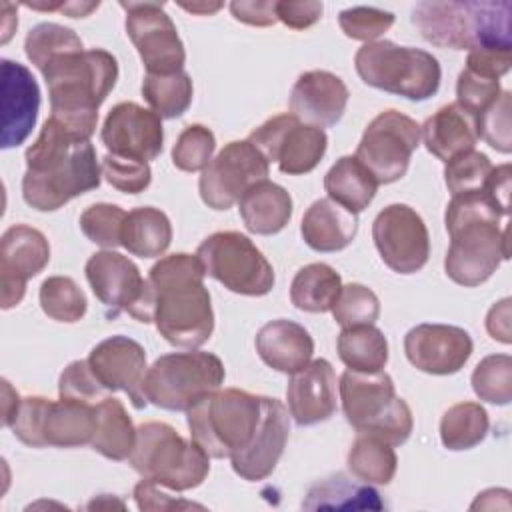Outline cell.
Wrapping results in <instances>:
<instances>
[{"label":"cell","instance_id":"obj_1","mask_svg":"<svg viewBox=\"0 0 512 512\" xmlns=\"http://www.w3.org/2000/svg\"><path fill=\"white\" fill-rule=\"evenodd\" d=\"M204 266L196 254H170L148 272L144 294L130 312L138 322H154L160 336L178 348H198L212 336L214 312L204 286Z\"/></svg>","mask_w":512,"mask_h":512},{"label":"cell","instance_id":"obj_2","mask_svg":"<svg viewBox=\"0 0 512 512\" xmlns=\"http://www.w3.org/2000/svg\"><path fill=\"white\" fill-rule=\"evenodd\" d=\"M22 198L38 212H54L72 198L100 186L102 168L90 140L48 118L26 150Z\"/></svg>","mask_w":512,"mask_h":512},{"label":"cell","instance_id":"obj_3","mask_svg":"<svg viewBox=\"0 0 512 512\" xmlns=\"http://www.w3.org/2000/svg\"><path fill=\"white\" fill-rule=\"evenodd\" d=\"M502 210L484 190L454 194L444 222L450 246L444 258L446 276L460 286H480L502 260L510 258L508 228L500 230Z\"/></svg>","mask_w":512,"mask_h":512},{"label":"cell","instance_id":"obj_4","mask_svg":"<svg viewBox=\"0 0 512 512\" xmlns=\"http://www.w3.org/2000/svg\"><path fill=\"white\" fill-rule=\"evenodd\" d=\"M40 72L48 86L50 118L90 140L98 124V108L118 80L116 58L102 48L72 50L48 60Z\"/></svg>","mask_w":512,"mask_h":512},{"label":"cell","instance_id":"obj_5","mask_svg":"<svg viewBox=\"0 0 512 512\" xmlns=\"http://www.w3.org/2000/svg\"><path fill=\"white\" fill-rule=\"evenodd\" d=\"M410 18L420 36L438 48H512L510 0L418 2Z\"/></svg>","mask_w":512,"mask_h":512},{"label":"cell","instance_id":"obj_6","mask_svg":"<svg viewBox=\"0 0 512 512\" xmlns=\"http://www.w3.org/2000/svg\"><path fill=\"white\" fill-rule=\"evenodd\" d=\"M264 416V396L240 388L216 390L186 410L192 440L210 458H232L244 452Z\"/></svg>","mask_w":512,"mask_h":512},{"label":"cell","instance_id":"obj_7","mask_svg":"<svg viewBox=\"0 0 512 512\" xmlns=\"http://www.w3.org/2000/svg\"><path fill=\"white\" fill-rule=\"evenodd\" d=\"M338 390L344 416L358 434H374L392 446L410 438L412 410L406 400L396 396L394 382L384 370H346L340 376Z\"/></svg>","mask_w":512,"mask_h":512},{"label":"cell","instance_id":"obj_8","mask_svg":"<svg viewBox=\"0 0 512 512\" xmlns=\"http://www.w3.org/2000/svg\"><path fill=\"white\" fill-rule=\"evenodd\" d=\"M128 462L142 478L174 492L200 486L210 472V456L166 422H144L136 428Z\"/></svg>","mask_w":512,"mask_h":512},{"label":"cell","instance_id":"obj_9","mask_svg":"<svg viewBox=\"0 0 512 512\" xmlns=\"http://www.w3.org/2000/svg\"><path fill=\"white\" fill-rule=\"evenodd\" d=\"M354 66L364 84L416 102L432 98L442 80L436 56L390 40H374L360 46Z\"/></svg>","mask_w":512,"mask_h":512},{"label":"cell","instance_id":"obj_10","mask_svg":"<svg viewBox=\"0 0 512 512\" xmlns=\"http://www.w3.org/2000/svg\"><path fill=\"white\" fill-rule=\"evenodd\" d=\"M224 376V364L212 352H170L146 370L142 396L162 410L186 412L200 398L220 390Z\"/></svg>","mask_w":512,"mask_h":512},{"label":"cell","instance_id":"obj_11","mask_svg":"<svg viewBox=\"0 0 512 512\" xmlns=\"http://www.w3.org/2000/svg\"><path fill=\"white\" fill-rule=\"evenodd\" d=\"M94 406L66 398L26 396L10 428L20 442L32 448L86 446L92 442L96 428Z\"/></svg>","mask_w":512,"mask_h":512},{"label":"cell","instance_id":"obj_12","mask_svg":"<svg viewBox=\"0 0 512 512\" xmlns=\"http://www.w3.org/2000/svg\"><path fill=\"white\" fill-rule=\"evenodd\" d=\"M206 276L218 280L230 292L264 296L274 288V268L256 244L234 230L214 232L196 250Z\"/></svg>","mask_w":512,"mask_h":512},{"label":"cell","instance_id":"obj_13","mask_svg":"<svg viewBox=\"0 0 512 512\" xmlns=\"http://www.w3.org/2000/svg\"><path fill=\"white\" fill-rule=\"evenodd\" d=\"M418 144V122L398 110H384L366 126L354 156L370 170L378 184H392L408 172Z\"/></svg>","mask_w":512,"mask_h":512},{"label":"cell","instance_id":"obj_14","mask_svg":"<svg viewBox=\"0 0 512 512\" xmlns=\"http://www.w3.org/2000/svg\"><path fill=\"white\" fill-rule=\"evenodd\" d=\"M248 140L268 162H276L282 174L300 176L312 172L326 154L328 136L322 128L300 122L294 114L268 118Z\"/></svg>","mask_w":512,"mask_h":512},{"label":"cell","instance_id":"obj_15","mask_svg":"<svg viewBox=\"0 0 512 512\" xmlns=\"http://www.w3.org/2000/svg\"><path fill=\"white\" fill-rule=\"evenodd\" d=\"M268 172V160L250 140H232L202 170L198 192L208 208L228 210L250 186L268 180Z\"/></svg>","mask_w":512,"mask_h":512},{"label":"cell","instance_id":"obj_16","mask_svg":"<svg viewBox=\"0 0 512 512\" xmlns=\"http://www.w3.org/2000/svg\"><path fill=\"white\" fill-rule=\"evenodd\" d=\"M126 10V34L136 46L146 74L184 70L186 50L176 24L156 2H120Z\"/></svg>","mask_w":512,"mask_h":512},{"label":"cell","instance_id":"obj_17","mask_svg":"<svg viewBox=\"0 0 512 512\" xmlns=\"http://www.w3.org/2000/svg\"><path fill=\"white\" fill-rule=\"evenodd\" d=\"M372 238L382 262L398 274H414L428 262V228L408 204H390L380 210L372 222Z\"/></svg>","mask_w":512,"mask_h":512},{"label":"cell","instance_id":"obj_18","mask_svg":"<svg viewBox=\"0 0 512 512\" xmlns=\"http://www.w3.org/2000/svg\"><path fill=\"white\" fill-rule=\"evenodd\" d=\"M50 260L46 236L28 224L10 226L0 240V306L10 310L26 294V282L40 274Z\"/></svg>","mask_w":512,"mask_h":512},{"label":"cell","instance_id":"obj_19","mask_svg":"<svg viewBox=\"0 0 512 512\" xmlns=\"http://www.w3.org/2000/svg\"><path fill=\"white\" fill-rule=\"evenodd\" d=\"M100 140L110 154L150 162L164 146L162 120L154 110L136 102H120L106 114Z\"/></svg>","mask_w":512,"mask_h":512},{"label":"cell","instance_id":"obj_20","mask_svg":"<svg viewBox=\"0 0 512 512\" xmlns=\"http://www.w3.org/2000/svg\"><path fill=\"white\" fill-rule=\"evenodd\" d=\"M470 334L452 324H418L404 336L408 362L426 374H456L472 354Z\"/></svg>","mask_w":512,"mask_h":512},{"label":"cell","instance_id":"obj_21","mask_svg":"<svg viewBox=\"0 0 512 512\" xmlns=\"http://www.w3.org/2000/svg\"><path fill=\"white\" fill-rule=\"evenodd\" d=\"M88 364L108 392H126L138 410L148 404L142 396V384L148 370L142 344L122 334L110 336L92 348Z\"/></svg>","mask_w":512,"mask_h":512},{"label":"cell","instance_id":"obj_22","mask_svg":"<svg viewBox=\"0 0 512 512\" xmlns=\"http://www.w3.org/2000/svg\"><path fill=\"white\" fill-rule=\"evenodd\" d=\"M84 272L94 296L104 304L108 318H116L120 312L130 314L144 294L146 280L138 266L114 250L94 252Z\"/></svg>","mask_w":512,"mask_h":512},{"label":"cell","instance_id":"obj_23","mask_svg":"<svg viewBox=\"0 0 512 512\" xmlns=\"http://www.w3.org/2000/svg\"><path fill=\"white\" fill-rule=\"evenodd\" d=\"M2 92V136L4 150L20 146L36 126L40 110V88L32 72L14 60H0Z\"/></svg>","mask_w":512,"mask_h":512},{"label":"cell","instance_id":"obj_24","mask_svg":"<svg viewBox=\"0 0 512 512\" xmlns=\"http://www.w3.org/2000/svg\"><path fill=\"white\" fill-rule=\"evenodd\" d=\"M288 412L298 426L326 422L338 408L336 374L328 360L316 358L294 372L286 388Z\"/></svg>","mask_w":512,"mask_h":512},{"label":"cell","instance_id":"obj_25","mask_svg":"<svg viewBox=\"0 0 512 512\" xmlns=\"http://www.w3.org/2000/svg\"><path fill=\"white\" fill-rule=\"evenodd\" d=\"M348 96V88L340 76L328 70H308L292 86L290 114L304 124L328 128L344 116Z\"/></svg>","mask_w":512,"mask_h":512},{"label":"cell","instance_id":"obj_26","mask_svg":"<svg viewBox=\"0 0 512 512\" xmlns=\"http://www.w3.org/2000/svg\"><path fill=\"white\" fill-rule=\"evenodd\" d=\"M288 432H290V422H288V410L286 406L270 396H264V416L262 424L252 440V444L230 458L232 470L248 480V482H258L268 478L288 442Z\"/></svg>","mask_w":512,"mask_h":512},{"label":"cell","instance_id":"obj_27","mask_svg":"<svg viewBox=\"0 0 512 512\" xmlns=\"http://www.w3.org/2000/svg\"><path fill=\"white\" fill-rule=\"evenodd\" d=\"M254 344L262 362L282 374L302 370L314 352L310 332L302 324L286 318L266 322L258 330Z\"/></svg>","mask_w":512,"mask_h":512},{"label":"cell","instance_id":"obj_28","mask_svg":"<svg viewBox=\"0 0 512 512\" xmlns=\"http://www.w3.org/2000/svg\"><path fill=\"white\" fill-rule=\"evenodd\" d=\"M420 136L426 150L442 162H448L460 152L472 150L480 138L476 116L464 110L458 102L446 104L426 118L420 126Z\"/></svg>","mask_w":512,"mask_h":512},{"label":"cell","instance_id":"obj_29","mask_svg":"<svg viewBox=\"0 0 512 512\" xmlns=\"http://www.w3.org/2000/svg\"><path fill=\"white\" fill-rule=\"evenodd\" d=\"M358 232V216L330 198L314 200L302 216L300 234L316 252L344 250Z\"/></svg>","mask_w":512,"mask_h":512},{"label":"cell","instance_id":"obj_30","mask_svg":"<svg viewBox=\"0 0 512 512\" xmlns=\"http://www.w3.org/2000/svg\"><path fill=\"white\" fill-rule=\"evenodd\" d=\"M238 210L252 234H278L292 218V196L280 184L262 180L242 194Z\"/></svg>","mask_w":512,"mask_h":512},{"label":"cell","instance_id":"obj_31","mask_svg":"<svg viewBox=\"0 0 512 512\" xmlns=\"http://www.w3.org/2000/svg\"><path fill=\"white\" fill-rule=\"evenodd\" d=\"M304 510H382L380 494L362 480L342 472L330 474L312 484L302 500Z\"/></svg>","mask_w":512,"mask_h":512},{"label":"cell","instance_id":"obj_32","mask_svg":"<svg viewBox=\"0 0 512 512\" xmlns=\"http://www.w3.org/2000/svg\"><path fill=\"white\" fill-rule=\"evenodd\" d=\"M324 190L330 200L358 214L374 200L378 182L356 156H342L326 172Z\"/></svg>","mask_w":512,"mask_h":512},{"label":"cell","instance_id":"obj_33","mask_svg":"<svg viewBox=\"0 0 512 512\" xmlns=\"http://www.w3.org/2000/svg\"><path fill=\"white\" fill-rule=\"evenodd\" d=\"M94 412L96 428L90 446L108 460H128L136 444V428L124 404L114 396H106L94 406Z\"/></svg>","mask_w":512,"mask_h":512},{"label":"cell","instance_id":"obj_34","mask_svg":"<svg viewBox=\"0 0 512 512\" xmlns=\"http://www.w3.org/2000/svg\"><path fill=\"white\" fill-rule=\"evenodd\" d=\"M172 242L170 218L154 206H140L126 214L122 246L140 258L162 256Z\"/></svg>","mask_w":512,"mask_h":512},{"label":"cell","instance_id":"obj_35","mask_svg":"<svg viewBox=\"0 0 512 512\" xmlns=\"http://www.w3.org/2000/svg\"><path fill=\"white\" fill-rule=\"evenodd\" d=\"M342 288L340 274L324 264L314 262L308 266H302L290 284V300L298 310L322 314L332 310L338 294Z\"/></svg>","mask_w":512,"mask_h":512},{"label":"cell","instance_id":"obj_36","mask_svg":"<svg viewBox=\"0 0 512 512\" xmlns=\"http://www.w3.org/2000/svg\"><path fill=\"white\" fill-rule=\"evenodd\" d=\"M336 350L346 368L354 372H380L388 362V340L374 324L342 328Z\"/></svg>","mask_w":512,"mask_h":512},{"label":"cell","instance_id":"obj_37","mask_svg":"<svg viewBox=\"0 0 512 512\" xmlns=\"http://www.w3.org/2000/svg\"><path fill=\"white\" fill-rule=\"evenodd\" d=\"M346 464L350 474L366 484H390L398 468V458L386 440L374 434H358L350 446Z\"/></svg>","mask_w":512,"mask_h":512},{"label":"cell","instance_id":"obj_38","mask_svg":"<svg viewBox=\"0 0 512 512\" xmlns=\"http://www.w3.org/2000/svg\"><path fill=\"white\" fill-rule=\"evenodd\" d=\"M490 428L488 412L478 402H458L440 420V440L448 450H470L478 446Z\"/></svg>","mask_w":512,"mask_h":512},{"label":"cell","instance_id":"obj_39","mask_svg":"<svg viewBox=\"0 0 512 512\" xmlns=\"http://www.w3.org/2000/svg\"><path fill=\"white\" fill-rule=\"evenodd\" d=\"M192 78L180 70L174 74H146L142 96L160 118H178L192 104Z\"/></svg>","mask_w":512,"mask_h":512},{"label":"cell","instance_id":"obj_40","mask_svg":"<svg viewBox=\"0 0 512 512\" xmlns=\"http://www.w3.org/2000/svg\"><path fill=\"white\" fill-rule=\"evenodd\" d=\"M40 308L56 322H78L84 318L88 302L80 286L70 276H50L40 286Z\"/></svg>","mask_w":512,"mask_h":512},{"label":"cell","instance_id":"obj_41","mask_svg":"<svg viewBox=\"0 0 512 512\" xmlns=\"http://www.w3.org/2000/svg\"><path fill=\"white\" fill-rule=\"evenodd\" d=\"M72 50H84L80 36L72 28L56 22L36 24L26 34V40H24V52L38 70H42L48 64V60H52L54 56L72 52Z\"/></svg>","mask_w":512,"mask_h":512},{"label":"cell","instance_id":"obj_42","mask_svg":"<svg viewBox=\"0 0 512 512\" xmlns=\"http://www.w3.org/2000/svg\"><path fill=\"white\" fill-rule=\"evenodd\" d=\"M474 394L490 404L506 406L512 400V356L490 354L482 358L472 372Z\"/></svg>","mask_w":512,"mask_h":512},{"label":"cell","instance_id":"obj_43","mask_svg":"<svg viewBox=\"0 0 512 512\" xmlns=\"http://www.w3.org/2000/svg\"><path fill=\"white\" fill-rule=\"evenodd\" d=\"M126 214L128 212H124L116 204H92L80 214V230L90 242L106 250L118 248L122 246V228Z\"/></svg>","mask_w":512,"mask_h":512},{"label":"cell","instance_id":"obj_44","mask_svg":"<svg viewBox=\"0 0 512 512\" xmlns=\"http://www.w3.org/2000/svg\"><path fill=\"white\" fill-rule=\"evenodd\" d=\"M332 316L342 328L374 324L380 316V300L368 286L350 282L340 288L332 306Z\"/></svg>","mask_w":512,"mask_h":512},{"label":"cell","instance_id":"obj_45","mask_svg":"<svg viewBox=\"0 0 512 512\" xmlns=\"http://www.w3.org/2000/svg\"><path fill=\"white\" fill-rule=\"evenodd\" d=\"M492 162L484 152L466 150L446 162L444 180L448 190L454 194L484 190V184L492 172Z\"/></svg>","mask_w":512,"mask_h":512},{"label":"cell","instance_id":"obj_46","mask_svg":"<svg viewBox=\"0 0 512 512\" xmlns=\"http://www.w3.org/2000/svg\"><path fill=\"white\" fill-rule=\"evenodd\" d=\"M214 150V132L204 124H190L180 132L172 148V162L182 172H198L210 164Z\"/></svg>","mask_w":512,"mask_h":512},{"label":"cell","instance_id":"obj_47","mask_svg":"<svg viewBox=\"0 0 512 512\" xmlns=\"http://www.w3.org/2000/svg\"><path fill=\"white\" fill-rule=\"evenodd\" d=\"M100 168L106 182L126 194H140L152 182V170L148 162H140V160H132V158H124L108 152L102 156Z\"/></svg>","mask_w":512,"mask_h":512},{"label":"cell","instance_id":"obj_48","mask_svg":"<svg viewBox=\"0 0 512 512\" xmlns=\"http://www.w3.org/2000/svg\"><path fill=\"white\" fill-rule=\"evenodd\" d=\"M58 396L66 400L98 404L100 400L110 396V392L100 384L88 360H74L60 374Z\"/></svg>","mask_w":512,"mask_h":512},{"label":"cell","instance_id":"obj_49","mask_svg":"<svg viewBox=\"0 0 512 512\" xmlns=\"http://www.w3.org/2000/svg\"><path fill=\"white\" fill-rule=\"evenodd\" d=\"M338 24L342 32L352 40L374 42L390 30L394 24V14L372 6H354L338 14Z\"/></svg>","mask_w":512,"mask_h":512},{"label":"cell","instance_id":"obj_50","mask_svg":"<svg viewBox=\"0 0 512 512\" xmlns=\"http://www.w3.org/2000/svg\"><path fill=\"white\" fill-rule=\"evenodd\" d=\"M510 104L512 94L508 90H502L498 100L490 104L478 118V136L486 140L494 150L508 154L512 150L510 140Z\"/></svg>","mask_w":512,"mask_h":512},{"label":"cell","instance_id":"obj_51","mask_svg":"<svg viewBox=\"0 0 512 512\" xmlns=\"http://www.w3.org/2000/svg\"><path fill=\"white\" fill-rule=\"evenodd\" d=\"M502 94L500 88V80H492V78H484L478 76L470 70H462L458 74V82H456V102L468 110L470 114H474L476 118L498 100V96Z\"/></svg>","mask_w":512,"mask_h":512},{"label":"cell","instance_id":"obj_52","mask_svg":"<svg viewBox=\"0 0 512 512\" xmlns=\"http://www.w3.org/2000/svg\"><path fill=\"white\" fill-rule=\"evenodd\" d=\"M512 66V48H474L468 52L466 58V70L500 80Z\"/></svg>","mask_w":512,"mask_h":512},{"label":"cell","instance_id":"obj_53","mask_svg":"<svg viewBox=\"0 0 512 512\" xmlns=\"http://www.w3.org/2000/svg\"><path fill=\"white\" fill-rule=\"evenodd\" d=\"M162 486H158L156 482L144 478L134 486V500L138 504L140 510H154V512H162V510H186V508H204L200 504L188 502V500H180L174 498L166 492L160 490Z\"/></svg>","mask_w":512,"mask_h":512},{"label":"cell","instance_id":"obj_54","mask_svg":"<svg viewBox=\"0 0 512 512\" xmlns=\"http://www.w3.org/2000/svg\"><path fill=\"white\" fill-rule=\"evenodd\" d=\"M322 10H324L322 2H314V0L276 2L278 20L294 30H304V28H310L312 24H316L322 16Z\"/></svg>","mask_w":512,"mask_h":512},{"label":"cell","instance_id":"obj_55","mask_svg":"<svg viewBox=\"0 0 512 512\" xmlns=\"http://www.w3.org/2000/svg\"><path fill=\"white\" fill-rule=\"evenodd\" d=\"M230 12L238 22L250 24V26H272L278 22L276 16V2L272 0H236L230 2Z\"/></svg>","mask_w":512,"mask_h":512},{"label":"cell","instance_id":"obj_56","mask_svg":"<svg viewBox=\"0 0 512 512\" xmlns=\"http://www.w3.org/2000/svg\"><path fill=\"white\" fill-rule=\"evenodd\" d=\"M484 192L494 200L504 216L510 214V164L492 168L484 184Z\"/></svg>","mask_w":512,"mask_h":512},{"label":"cell","instance_id":"obj_57","mask_svg":"<svg viewBox=\"0 0 512 512\" xmlns=\"http://www.w3.org/2000/svg\"><path fill=\"white\" fill-rule=\"evenodd\" d=\"M486 330L494 340L510 344V298L494 304L486 316Z\"/></svg>","mask_w":512,"mask_h":512},{"label":"cell","instance_id":"obj_58","mask_svg":"<svg viewBox=\"0 0 512 512\" xmlns=\"http://www.w3.org/2000/svg\"><path fill=\"white\" fill-rule=\"evenodd\" d=\"M2 384H4V416H2V424L4 426H12L22 398L18 396V392L12 390L8 380H2Z\"/></svg>","mask_w":512,"mask_h":512},{"label":"cell","instance_id":"obj_59","mask_svg":"<svg viewBox=\"0 0 512 512\" xmlns=\"http://www.w3.org/2000/svg\"><path fill=\"white\" fill-rule=\"evenodd\" d=\"M98 6H100V2H62L60 12H64L70 18H84Z\"/></svg>","mask_w":512,"mask_h":512},{"label":"cell","instance_id":"obj_60","mask_svg":"<svg viewBox=\"0 0 512 512\" xmlns=\"http://www.w3.org/2000/svg\"><path fill=\"white\" fill-rule=\"evenodd\" d=\"M180 6L192 14H202V16H208V14H214L216 10L222 8L220 2H214V4H208V2H192V4H186V2H180Z\"/></svg>","mask_w":512,"mask_h":512}]
</instances>
